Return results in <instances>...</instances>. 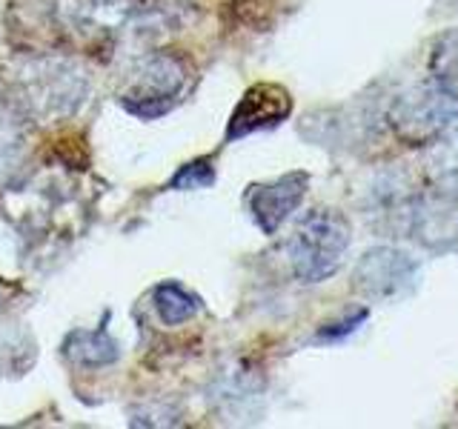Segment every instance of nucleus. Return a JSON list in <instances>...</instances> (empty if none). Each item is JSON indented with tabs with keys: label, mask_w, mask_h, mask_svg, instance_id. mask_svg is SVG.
I'll return each mask as SVG.
<instances>
[{
	"label": "nucleus",
	"mask_w": 458,
	"mask_h": 429,
	"mask_svg": "<svg viewBox=\"0 0 458 429\" xmlns=\"http://www.w3.org/2000/svg\"><path fill=\"white\" fill-rule=\"evenodd\" d=\"M350 223L333 209H315L298 221L295 232L286 243L293 272L304 283H321L333 278L344 255L350 249Z\"/></svg>",
	"instance_id": "1"
},
{
	"label": "nucleus",
	"mask_w": 458,
	"mask_h": 429,
	"mask_svg": "<svg viewBox=\"0 0 458 429\" xmlns=\"http://www.w3.org/2000/svg\"><path fill=\"white\" fill-rule=\"evenodd\" d=\"M458 121V92L438 78H429L395 97L390 123L407 143H427Z\"/></svg>",
	"instance_id": "2"
},
{
	"label": "nucleus",
	"mask_w": 458,
	"mask_h": 429,
	"mask_svg": "<svg viewBox=\"0 0 458 429\" xmlns=\"http://www.w3.org/2000/svg\"><path fill=\"white\" fill-rule=\"evenodd\" d=\"M132 92L123 97V106L138 118H161L175 106V95L183 83V72L175 57L149 55L140 57L132 69Z\"/></svg>",
	"instance_id": "3"
},
{
	"label": "nucleus",
	"mask_w": 458,
	"mask_h": 429,
	"mask_svg": "<svg viewBox=\"0 0 458 429\" xmlns=\"http://www.w3.org/2000/svg\"><path fill=\"white\" fill-rule=\"evenodd\" d=\"M355 290L369 300L407 298L419 283V264L407 252L378 247L369 249L355 266Z\"/></svg>",
	"instance_id": "4"
},
{
	"label": "nucleus",
	"mask_w": 458,
	"mask_h": 429,
	"mask_svg": "<svg viewBox=\"0 0 458 429\" xmlns=\"http://www.w3.org/2000/svg\"><path fill=\"white\" fill-rule=\"evenodd\" d=\"M307 172H290V175H281L272 183L252 186L247 195V204L252 209L255 223L264 229L267 235L278 232V226L290 218L298 209V204L307 195Z\"/></svg>",
	"instance_id": "5"
},
{
	"label": "nucleus",
	"mask_w": 458,
	"mask_h": 429,
	"mask_svg": "<svg viewBox=\"0 0 458 429\" xmlns=\"http://www.w3.org/2000/svg\"><path fill=\"white\" fill-rule=\"evenodd\" d=\"M290 112H293V97H290V92L284 89V86H278V83H255L252 89L243 95L241 104L235 106L226 138L235 140V138L258 132V129L278 126Z\"/></svg>",
	"instance_id": "6"
},
{
	"label": "nucleus",
	"mask_w": 458,
	"mask_h": 429,
	"mask_svg": "<svg viewBox=\"0 0 458 429\" xmlns=\"http://www.w3.org/2000/svg\"><path fill=\"white\" fill-rule=\"evenodd\" d=\"M421 172L436 198L458 200V121L424 143Z\"/></svg>",
	"instance_id": "7"
},
{
	"label": "nucleus",
	"mask_w": 458,
	"mask_h": 429,
	"mask_svg": "<svg viewBox=\"0 0 458 429\" xmlns=\"http://www.w3.org/2000/svg\"><path fill=\"white\" fill-rule=\"evenodd\" d=\"M61 18L83 35H109L129 21L132 0H57Z\"/></svg>",
	"instance_id": "8"
},
{
	"label": "nucleus",
	"mask_w": 458,
	"mask_h": 429,
	"mask_svg": "<svg viewBox=\"0 0 458 429\" xmlns=\"http://www.w3.org/2000/svg\"><path fill=\"white\" fill-rule=\"evenodd\" d=\"M64 352L78 366H109L118 361V343L104 329H98V332H72L64 343Z\"/></svg>",
	"instance_id": "9"
},
{
	"label": "nucleus",
	"mask_w": 458,
	"mask_h": 429,
	"mask_svg": "<svg viewBox=\"0 0 458 429\" xmlns=\"http://www.w3.org/2000/svg\"><path fill=\"white\" fill-rule=\"evenodd\" d=\"M152 300H155L157 318H161L166 326L186 324L200 312V298L192 295V292H186L181 283H172V281L157 283L155 292H152Z\"/></svg>",
	"instance_id": "10"
},
{
	"label": "nucleus",
	"mask_w": 458,
	"mask_h": 429,
	"mask_svg": "<svg viewBox=\"0 0 458 429\" xmlns=\"http://www.w3.org/2000/svg\"><path fill=\"white\" fill-rule=\"evenodd\" d=\"M429 69H433V78L458 92V29L436 40L433 52H429Z\"/></svg>",
	"instance_id": "11"
},
{
	"label": "nucleus",
	"mask_w": 458,
	"mask_h": 429,
	"mask_svg": "<svg viewBox=\"0 0 458 429\" xmlns=\"http://www.w3.org/2000/svg\"><path fill=\"white\" fill-rule=\"evenodd\" d=\"M212 181H215V172L204 157V161L186 164L178 175L169 181V186L172 189H204V186H212Z\"/></svg>",
	"instance_id": "12"
}]
</instances>
